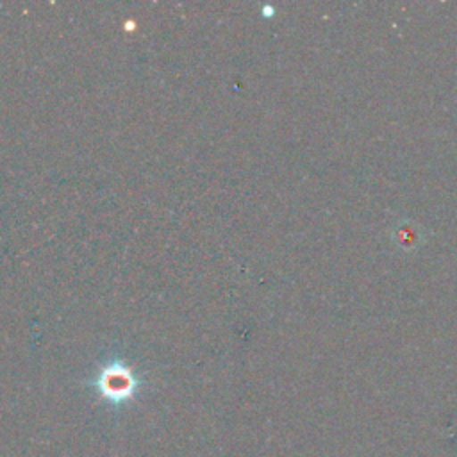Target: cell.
Here are the masks:
<instances>
[{"instance_id":"cell-1","label":"cell","mask_w":457,"mask_h":457,"mask_svg":"<svg viewBox=\"0 0 457 457\" xmlns=\"http://www.w3.org/2000/svg\"><path fill=\"white\" fill-rule=\"evenodd\" d=\"M95 386L104 400L120 405L136 395L139 382L129 366L120 361H112L98 371Z\"/></svg>"}]
</instances>
